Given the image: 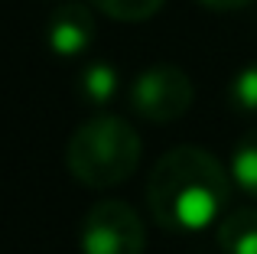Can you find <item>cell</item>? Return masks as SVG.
<instances>
[{
    "instance_id": "3",
    "label": "cell",
    "mask_w": 257,
    "mask_h": 254,
    "mask_svg": "<svg viewBox=\"0 0 257 254\" xmlns=\"http://www.w3.org/2000/svg\"><path fill=\"white\" fill-rule=\"evenodd\" d=\"M82 254H144L147 231L140 215L120 199H101L85 212L78 228Z\"/></svg>"
},
{
    "instance_id": "9",
    "label": "cell",
    "mask_w": 257,
    "mask_h": 254,
    "mask_svg": "<svg viewBox=\"0 0 257 254\" xmlns=\"http://www.w3.org/2000/svg\"><path fill=\"white\" fill-rule=\"evenodd\" d=\"M94 10L107 13L111 20L120 23H140V20H150L166 0H88Z\"/></svg>"
},
{
    "instance_id": "4",
    "label": "cell",
    "mask_w": 257,
    "mask_h": 254,
    "mask_svg": "<svg viewBox=\"0 0 257 254\" xmlns=\"http://www.w3.org/2000/svg\"><path fill=\"white\" fill-rule=\"evenodd\" d=\"M192 78L179 65H150L131 85V108L144 121L170 124L192 108Z\"/></svg>"
},
{
    "instance_id": "10",
    "label": "cell",
    "mask_w": 257,
    "mask_h": 254,
    "mask_svg": "<svg viewBox=\"0 0 257 254\" xmlns=\"http://www.w3.org/2000/svg\"><path fill=\"white\" fill-rule=\"evenodd\" d=\"M228 98H231L234 111H241V114H247V117H257V62L244 65V69L231 78Z\"/></svg>"
},
{
    "instance_id": "11",
    "label": "cell",
    "mask_w": 257,
    "mask_h": 254,
    "mask_svg": "<svg viewBox=\"0 0 257 254\" xmlns=\"http://www.w3.org/2000/svg\"><path fill=\"white\" fill-rule=\"evenodd\" d=\"M208 10H241V7H251L254 0H199Z\"/></svg>"
},
{
    "instance_id": "7",
    "label": "cell",
    "mask_w": 257,
    "mask_h": 254,
    "mask_svg": "<svg viewBox=\"0 0 257 254\" xmlns=\"http://www.w3.org/2000/svg\"><path fill=\"white\" fill-rule=\"evenodd\" d=\"M117 69L111 62H88L82 69V78H78V91L88 104H107L114 95H117Z\"/></svg>"
},
{
    "instance_id": "6",
    "label": "cell",
    "mask_w": 257,
    "mask_h": 254,
    "mask_svg": "<svg viewBox=\"0 0 257 254\" xmlns=\"http://www.w3.org/2000/svg\"><path fill=\"white\" fill-rule=\"evenodd\" d=\"M221 254H257V209H234L218 222Z\"/></svg>"
},
{
    "instance_id": "5",
    "label": "cell",
    "mask_w": 257,
    "mask_h": 254,
    "mask_svg": "<svg viewBox=\"0 0 257 254\" xmlns=\"http://www.w3.org/2000/svg\"><path fill=\"white\" fill-rule=\"evenodd\" d=\"M94 39V13L91 7L82 0H65L56 7V13L49 17L46 26V43L56 56L62 59H75L91 46Z\"/></svg>"
},
{
    "instance_id": "8",
    "label": "cell",
    "mask_w": 257,
    "mask_h": 254,
    "mask_svg": "<svg viewBox=\"0 0 257 254\" xmlns=\"http://www.w3.org/2000/svg\"><path fill=\"white\" fill-rule=\"evenodd\" d=\"M228 170H231V179L238 183V189L244 192V196L257 199V127L247 131L244 137L238 140Z\"/></svg>"
},
{
    "instance_id": "2",
    "label": "cell",
    "mask_w": 257,
    "mask_h": 254,
    "mask_svg": "<svg viewBox=\"0 0 257 254\" xmlns=\"http://www.w3.org/2000/svg\"><path fill=\"white\" fill-rule=\"evenodd\" d=\"M65 163L72 176L88 189H111L137 170L140 137L124 117L94 114L69 137Z\"/></svg>"
},
{
    "instance_id": "1",
    "label": "cell",
    "mask_w": 257,
    "mask_h": 254,
    "mask_svg": "<svg viewBox=\"0 0 257 254\" xmlns=\"http://www.w3.org/2000/svg\"><path fill=\"white\" fill-rule=\"evenodd\" d=\"M231 170L208 150L182 144L157 160L147 179V205L163 228L199 235L221 222L231 199Z\"/></svg>"
}]
</instances>
